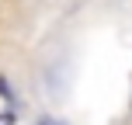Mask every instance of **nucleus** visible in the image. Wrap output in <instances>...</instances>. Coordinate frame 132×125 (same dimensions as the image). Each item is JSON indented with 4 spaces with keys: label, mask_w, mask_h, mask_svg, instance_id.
<instances>
[{
    "label": "nucleus",
    "mask_w": 132,
    "mask_h": 125,
    "mask_svg": "<svg viewBox=\"0 0 132 125\" xmlns=\"http://www.w3.org/2000/svg\"><path fill=\"white\" fill-rule=\"evenodd\" d=\"M0 125H14V115H0Z\"/></svg>",
    "instance_id": "1"
},
{
    "label": "nucleus",
    "mask_w": 132,
    "mask_h": 125,
    "mask_svg": "<svg viewBox=\"0 0 132 125\" xmlns=\"http://www.w3.org/2000/svg\"><path fill=\"white\" fill-rule=\"evenodd\" d=\"M38 125H59V122H52V118H45V122H38Z\"/></svg>",
    "instance_id": "2"
}]
</instances>
